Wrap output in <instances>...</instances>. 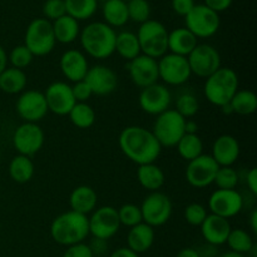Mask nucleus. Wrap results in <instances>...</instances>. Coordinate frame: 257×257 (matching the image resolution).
<instances>
[{
    "mask_svg": "<svg viewBox=\"0 0 257 257\" xmlns=\"http://www.w3.org/2000/svg\"><path fill=\"white\" fill-rule=\"evenodd\" d=\"M226 243L230 247V251L241 253V255H248L251 250L255 247V242H253L251 233L242 228H232Z\"/></svg>",
    "mask_w": 257,
    "mask_h": 257,
    "instance_id": "obj_36",
    "label": "nucleus"
},
{
    "mask_svg": "<svg viewBox=\"0 0 257 257\" xmlns=\"http://www.w3.org/2000/svg\"><path fill=\"white\" fill-rule=\"evenodd\" d=\"M88 245L92 250L93 256H103L108 250V242L105 240H102V238L93 237V240Z\"/></svg>",
    "mask_w": 257,
    "mask_h": 257,
    "instance_id": "obj_48",
    "label": "nucleus"
},
{
    "mask_svg": "<svg viewBox=\"0 0 257 257\" xmlns=\"http://www.w3.org/2000/svg\"><path fill=\"white\" fill-rule=\"evenodd\" d=\"M176 148L178 155L187 162L203 155V142L198 135H185L178 141Z\"/></svg>",
    "mask_w": 257,
    "mask_h": 257,
    "instance_id": "obj_35",
    "label": "nucleus"
},
{
    "mask_svg": "<svg viewBox=\"0 0 257 257\" xmlns=\"http://www.w3.org/2000/svg\"><path fill=\"white\" fill-rule=\"evenodd\" d=\"M117 33L104 22L85 25L79 34L83 53L94 59H107L114 54Z\"/></svg>",
    "mask_w": 257,
    "mask_h": 257,
    "instance_id": "obj_2",
    "label": "nucleus"
},
{
    "mask_svg": "<svg viewBox=\"0 0 257 257\" xmlns=\"http://www.w3.org/2000/svg\"><path fill=\"white\" fill-rule=\"evenodd\" d=\"M114 53H117L120 58H123L127 62H131L138 55L142 54L137 34L130 32V30H123V32L117 33Z\"/></svg>",
    "mask_w": 257,
    "mask_h": 257,
    "instance_id": "obj_31",
    "label": "nucleus"
},
{
    "mask_svg": "<svg viewBox=\"0 0 257 257\" xmlns=\"http://www.w3.org/2000/svg\"><path fill=\"white\" fill-rule=\"evenodd\" d=\"M138 103L143 112L157 117L161 113L170 109L171 103H172V94L167 85L162 83H155L141 90Z\"/></svg>",
    "mask_w": 257,
    "mask_h": 257,
    "instance_id": "obj_16",
    "label": "nucleus"
},
{
    "mask_svg": "<svg viewBox=\"0 0 257 257\" xmlns=\"http://www.w3.org/2000/svg\"><path fill=\"white\" fill-rule=\"evenodd\" d=\"M54 33L52 22L45 18H37L32 20L25 30L24 45L33 53L34 57H45L55 48Z\"/></svg>",
    "mask_w": 257,
    "mask_h": 257,
    "instance_id": "obj_6",
    "label": "nucleus"
},
{
    "mask_svg": "<svg viewBox=\"0 0 257 257\" xmlns=\"http://www.w3.org/2000/svg\"><path fill=\"white\" fill-rule=\"evenodd\" d=\"M105 2H108V0H97V3H102V4H104Z\"/></svg>",
    "mask_w": 257,
    "mask_h": 257,
    "instance_id": "obj_57",
    "label": "nucleus"
},
{
    "mask_svg": "<svg viewBox=\"0 0 257 257\" xmlns=\"http://www.w3.org/2000/svg\"><path fill=\"white\" fill-rule=\"evenodd\" d=\"M28 77L24 70L8 67L0 74V90L7 94H20L25 90Z\"/></svg>",
    "mask_w": 257,
    "mask_h": 257,
    "instance_id": "obj_30",
    "label": "nucleus"
},
{
    "mask_svg": "<svg viewBox=\"0 0 257 257\" xmlns=\"http://www.w3.org/2000/svg\"><path fill=\"white\" fill-rule=\"evenodd\" d=\"M64 4L67 14L78 22L90 19L98 8L97 0H64Z\"/></svg>",
    "mask_w": 257,
    "mask_h": 257,
    "instance_id": "obj_37",
    "label": "nucleus"
},
{
    "mask_svg": "<svg viewBox=\"0 0 257 257\" xmlns=\"http://www.w3.org/2000/svg\"><path fill=\"white\" fill-rule=\"evenodd\" d=\"M168 30L158 20L150 19L140 25L136 33L140 42L141 53L153 59H160L168 53Z\"/></svg>",
    "mask_w": 257,
    "mask_h": 257,
    "instance_id": "obj_5",
    "label": "nucleus"
},
{
    "mask_svg": "<svg viewBox=\"0 0 257 257\" xmlns=\"http://www.w3.org/2000/svg\"><path fill=\"white\" fill-rule=\"evenodd\" d=\"M137 180L140 185L148 192H156L163 187L166 182V176L162 168L155 163L138 166Z\"/></svg>",
    "mask_w": 257,
    "mask_h": 257,
    "instance_id": "obj_27",
    "label": "nucleus"
},
{
    "mask_svg": "<svg viewBox=\"0 0 257 257\" xmlns=\"http://www.w3.org/2000/svg\"><path fill=\"white\" fill-rule=\"evenodd\" d=\"M52 27L55 40L60 44H70L79 38V22L75 20L74 18L69 17L68 14L52 22Z\"/></svg>",
    "mask_w": 257,
    "mask_h": 257,
    "instance_id": "obj_28",
    "label": "nucleus"
},
{
    "mask_svg": "<svg viewBox=\"0 0 257 257\" xmlns=\"http://www.w3.org/2000/svg\"><path fill=\"white\" fill-rule=\"evenodd\" d=\"M157 63L158 75L165 85L178 87L187 83L192 75L187 58L182 55L166 53L157 60Z\"/></svg>",
    "mask_w": 257,
    "mask_h": 257,
    "instance_id": "obj_10",
    "label": "nucleus"
},
{
    "mask_svg": "<svg viewBox=\"0 0 257 257\" xmlns=\"http://www.w3.org/2000/svg\"><path fill=\"white\" fill-rule=\"evenodd\" d=\"M232 113L240 115L253 114L257 109V97L252 90L238 89L230 102Z\"/></svg>",
    "mask_w": 257,
    "mask_h": 257,
    "instance_id": "obj_33",
    "label": "nucleus"
},
{
    "mask_svg": "<svg viewBox=\"0 0 257 257\" xmlns=\"http://www.w3.org/2000/svg\"><path fill=\"white\" fill-rule=\"evenodd\" d=\"M246 185H247L248 190L253 196L257 195V170L255 167L251 168L247 173H246Z\"/></svg>",
    "mask_w": 257,
    "mask_h": 257,
    "instance_id": "obj_50",
    "label": "nucleus"
},
{
    "mask_svg": "<svg viewBox=\"0 0 257 257\" xmlns=\"http://www.w3.org/2000/svg\"><path fill=\"white\" fill-rule=\"evenodd\" d=\"M35 173V166L32 158L17 155L9 163V176L14 182L28 183Z\"/></svg>",
    "mask_w": 257,
    "mask_h": 257,
    "instance_id": "obj_32",
    "label": "nucleus"
},
{
    "mask_svg": "<svg viewBox=\"0 0 257 257\" xmlns=\"http://www.w3.org/2000/svg\"><path fill=\"white\" fill-rule=\"evenodd\" d=\"M8 54L7 50L0 45V74L8 68Z\"/></svg>",
    "mask_w": 257,
    "mask_h": 257,
    "instance_id": "obj_54",
    "label": "nucleus"
},
{
    "mask_svg": "<svg viewBox=\"0 0 257 257\" xmlns=\"http://www.w3.org/2000/svg\"><path fill=\"white\" fill-rule=\"evenodd\" d=\"M118 145L123 155L138 166L155 163L162 152V146L152 131L141 125L123 128L118 137Z\"/></svg>",
    "mask_w": 257,
    "mask_h": 257,
    "instance_id": "obj_1",
    "label": "nucleus"
},
{
    "mask_svg": "<svg viewBox=\"0 0 257 257\" xmlns=\"http://www.w3.org/2000/svg\"><path fill=\"white\" fill-rule=\"evenodd\" d=\"M43 14H44L45 19L49 22H54V20L64 17L67 14L64 0H47L43 4Z\"/></svg>",
    "mask_w": 257,
    "mask_h": 257,
    "instance_id": "obj_44",
    "label": "nucleus"
},
{
    "mask_svg": "<svg viewBox=\"0 0 257 257\" xmlns=\"http://www.w3.org/2000/svg\"><path fill=\"white\" fill-rule=\"evenodd\" d=\"M176 257H200L197 248L193 247H185L177 252Z\"/></svg>",
    "mask_w": 257,
    "mask_h": 257,
    "instance_id": "obj_53",
    "label": "nucleus"
},
{
    "mask_svg": "<svg viewBox=\"0 0 257 257\" xmlns=\"http://www.w3.org/2000/svg\"><path fill=\"white\" fill-rule=\"evenodd\" d=\"M50 236L54 242L65 247L84 242L89 236L88 216L70 210L60 213L50 225Z\"/></svg>",
    "mask_w": 257,
    "mask_h": 257,
    "instance_id": "obj_3",
    "label": "nucleus"
},
{
    "mask_svg": "<svg viewBox=\"0 0 257 257\" xmlns=\"http://www.w3.org/2000/svg\"><path fill=\"white\" fill-rule=\"evenodd\" d=\"M220 166L215 162L211 155H201L190 161L186 167V181L195 188H206L213 185L215 176Z\"/></svg>",
    "mask_w": 257,
    "mask_h": 257,
    "instance_id": "obj_15",
    "label": "nucleus"
},
{
    "mask_svg": "<svg viewBox=\"0 0 257 257\" xmlns=\"http://www.w3.org/2000/svg\"><path fill=\"white\" fill-rule=\"evenodd\" d=\"M186 119L175 109H167L157 115L152 133L162 147H176L185 136Z\"/></svg>",
    "mask_w": 257,
    "mask_h": 257,
    "instance_id": "obj_7",
    "label": "nucleus"
},
{
    "mask_svg": "<svg viewBox=\"0 0 257 257\" xmlns=\"http://www.w3.org/2000/svg\"><path fill=\"white\" fill-rule=\"evenodd\" d=\"M243 198L237 190H216L208 198V210L220 217H235L242 211Z\"/></svg>",
    "mask_w": 257,
    "mask_h": 257,
    "instance_id": "obj_17",
    "label": "nucleus"
},
{
    "mask_svg": "<svg viewBox=\"0 0 257 257\" xmlns=\"http://www.w3.org/2000/svg\"><path fill=\"white\" fill-rule=\"evenodd\" d=\"M117 211L120 226H125V227L131 228L143 222L141 207L135 205V203H124Z\"/></svg>",
    "mask_w": 257,
    "mask_h": 257,
    "instance_id": "obj_39",
    "label": "nucleus"
},
{
    "mask_svg": "<svg viewBox=\"0 0 257 257\" xmlns=\"http://www.w3.org/2000/svg\"><path fill=\"white\" fill-rule=\"evenodd\" d=\"M109 257H140L136 252H133L132 250H130L128 247H119L117 250L113 251L110 253Z\"/></svg>",
    "mask_w": 257,
    "mask_h": 257,
    "instance_id": "obj_51",
    "label": "nucleus"
},
{
    "mask_svg": "<svg viewBox=\"0 0 257 257\" xmlns=\"http://www.w3.org/2000/svg\"><path fill=\"white\" fill-rule=\"evenodd\" d=\"M89 235L108 241L119 231L120 222L117 208L113 206L97 207L88 217Z\"/></svg>",
    "mask_w": 257,
    "mask_h": 257,
    "instance_id": "obj_12",
    "label": "nucleus"
},
{
    "mask_svg": "<svg viewBox=\"0 0 257 257\" xmlns=\"http://www.w3.org/2000/svg\"><path fill=\"white\" fill-rule=\"evenodd\" d=\"M93 95H108L117 89L118 77L112 68L103 64L89 67L84 78Z\"/></svg>",
    "mask_w": 257,
    "mask_h": 257,
    "instance_id": "obj_20",
    "label": "nucleus"
},
{
    "mask_svg": "<svg viewBox=\"0 0 257 257\" xmlns=\"http://www.w3.org/2000/svg\"><path fill=\"white\" fill-rule=\"evenodd\" d=\"M220 257H247L246 255H241V253L232 252V251H227V252L222 253Z\"/></svg>",
    "mask_w": 257,
    "mask_h": 257,
    "instance_id": "obj_56",
    "label": "nucleus"
},
{
    "mask_svg": "<svg viewBox=\"0 0 257 257\" xmlns=\"http://www.w3.org/2000/svg\"><path fill=\"white\" fill-rule=\"evenodd\" d=\"M155 228L147 223L142 222L130 228L127 233V247L137 255L145 253L155 243Z\"/></svg>",
    "mask_w": 257,
    "mask_h": 257,
    "instance_id": "obj_24",
    "label": "nucleus"
},
{
    "mask_svg": "<svg viewBox=\"0 0 257 257\" xmlns=\"http://www.w3.org/2000/svg\"><path fill=\"white\" fill-rule=\"evenodd\" d=\"M197 44L198 39L186 27L168 33V53L187 58Z\"/></svg>",
    "mask_w": 257,
    "mask_h": 257,
    "instance_id": "obj_26",
    "label": "nucleus"
},
{
    "mask_svg": "<svg viewBox=\"0 0 257 257\" xmlns=\"http://www.w3.org/2000/svg\"><path fill=\"white\" fill-rule=\"evenodd\" d=\"M140 207L143 222L153 228L166 225L170 221L173 211L171 198L161 191L148 193Z\"/></svg>",
    "mask_w": 257,
    "mask_h": 257,
    "instance_id": "obj_8",
    "label": "nucleus"
},
{
    "mask_svg": "<svg viewBox=\"0 0 257 257\" xmlns=\"http://www.w3.org/2000/svg\"><path fill=\"white\" fill-rule=\"evenodd\" d=\"M250 227L253 233L257 232V210H253L250 215Z\"/></svg>",
    "mask_w": 257,
    "mask_h": 257,
    "instance_id": "obj_55",
    "label": "nucleus"
},
{
    "mask_svg": "<svg viewBox=\"0 0 257 257\" xmlns=\"http://www.w3.org/2000/svg\"><path fill=\"white\" fill-rule=\"evenodd\" d=\"M98 195L90 186L82 185L75 187L69 196L70 211L88 216L97 208Z\"/></svg>",
    "mask_w": 257,
    "mask_h": 257,
    "instance_id": "obj_25",
    "label": "nucleus"
},
{
    "mask_svg": "<svg viewBox=\"0 0 257 257\" xmlns=\"http://www.w3.org/2000/svg\"><path fill=\"white\" fill-rule=\"evenodd\" d=\"M195 5V0H172L173 12L181 17H186Z\"/></svg>",
    "mask_w": 257,
    "mask_h": 257,
    "instance_id": "obj_47",
    "label": "nucleus"
},
{
    "mask_svg": "<svg viewBox=\"0 0 257 257\" xmlns=\"http://www.w3.org/2000/svg\"><path fill=\"white\" fill-rule=\"evenodd\" d=\"M33 59H34V55L24 44L14 47L12 52L8 54V62L12 64L13 68H17V69L24 70L32 64Z\"/></svg>",
    "mask_w": 257,
    "mask_h": 257,
    "instance_id": "obj_41",
    "label": "nucleus"
},
{
    "mask_svg": "<svg viewBox=\"0 0 257 257\" xmlns=\"http://www.w3.org/2000/svg\"><path fill=\"white\" fill-rule=\"evenodd\" d=\"M102 14L104 23L110 28H120L130 22L127 3L123 0H108L103 4Z\"/></svg>",
    "mask_w": 257,
    "mask_h": 257,
    "instance_id": "obj_29",
    "label": "nucleus"
},
{
    "mask_svg": "<svg viewBox=\"0 0 257 257\" xmlns=\"http://www.w3.org/2000/svg\"><path fill=\"white\" fill-rule=\"evenodd\" d=\"M62 257H94L90 250L89 245L85 242L77 243V245L68 246L65 248L64 253Z\"/></svg>",
    "mask_w": 257,
    "mask_h": 257,
    "instance_id": "obj_46",
    "label": "nucleus"
},
{
    "mask_svg": "<svg viewBox=\"0 0 257 257\" xmlns=\"http://www.w3.org/2000/svg\"><path fill=\"white\" fill-rule=\"evenodd\" d=\"M186 28L197 39L211 38L218 32L221 24L220 14L211 10L205 4H196L185 17Z\"/></svg>",
    "mask_w": 257,
    "mask_h": 257,
    "instance_id": "obj_9",
    "label": "nucleus"
},
{
    "mask_svg": "<svg viewBox=\"0 0 257 257\" xmlns=\"http://www.w3.org/2000/svg\"><path fill=\"white\" fill-rule=\"evenodd\" d=\"M12 141L18 155L32 158L44 146L45 135L38 123L23 122L15 128Z\"/></svg>",
    "mask_w": 257,
    "mask_h": 257,
    "instance_id": "obj_11",
    "label": "nucleus"
},
{
    "mask_svg": "<svg viewBox=\"0 0 257 257\" xmlns=\"http://www.w3.org/2000/svg\"><path fill=\"white\" fill-rule=\"evenodd\" d=\"M217 190H236L238 185V173L233 167H220L213 181Z\"/></svg>",
    "mask_w": 257,
    "mask_h": 257,
    "instance_id": "obj_42",
    "label": "nucleus"
},
{
    "mask_svg": "<svg viewBox=\"0 0 257 257\" xmlns=\"http://www.w3.org/2000/svg\"><path fill=\"white\" fill-rule=\"evenodd\" d=\"M127 70L133 84L141 89L158 83L160 80L157 59H153L145 54L138 55L137 58L128 62Z\"/></svg>",
    "mask_w": 257,
    "mask_h": 257,
    "instance_id": "obj_19",
    "label": "nucleus"
},
{
    "mask_svg": "<svg viewBox=\"0 0 257 257\" xmlns=\"http://www.w3.org/2000/svg\"><path fill=\"white\" fill-rule=\"evenodd\" d=\"M128 17L132 22L143 24L150 20L151 17V5L147 0H130L127 2Z\"/></svg>",
    "mask_w": 257,
    "mask_h": 257,
    "instance_id": "obj_40",
    "label": "nucleus"
},
{
    "mask_svg": "<svg viewBox=\"0 0 257 257\" xmlns=\"http://www.w3.org/2000/svg\"><path fill=\"white\" fill-rule=\"evenodd\" d=\"M200 109V102H198L197 97L195 93L190 92H182L178 94L177 99H176V112L180 113L185 119H191L195 117Z\"/></svg>",
    "mask_w": 257,
    "mask_h": 257,
    "instance_id": "obj_38",
    "label": "nucleus"
},
{
    "mask_svg": "<svg viewBox=\"0 0 257 257\" xmlns=\"http://www.w3.org/2000/svg\"><path fill=\"white\" fill-rule=\"evenodd\" d=\"M15 110L28 123H39L49 112L44 93L37 89H25L20 93L15 103Z\"/></svg>",
    "mask_w": 257,
    "mask_h": 257,
    "instance_id": "obj_14",
    "label": "nucleus"
},
{
    "mask_svg": "<svg viewBox=\"0 0 257 257\" xmlns=\"http://www.w3.org/2000/svg\"><path fill=\"white\" fill-rule=\"evenodd\" d=\"M73 125L80 130H88L92 127L97 119L94 108L88 103H75L74 107L68 114Z\"/></svg>",
    "mask_w": 257,
    "mask_h": 257,
    "instance_id": "obj_34",
    "label": "nucleus"
},
{
    "mask_svg": "<svg viewBox=\"0 0 257 257\" xmlns=\"http://www.w3.org/2000/svg\"><path fill=\"white\" fill-rule=\"evenodd\" d=\"M200 227L203 240L208 245L212 246L225 245L228 235L232 230L230 221L227 218L220 217V216H216L213 213H208V216Z\"/></svg>",
    "mask_w": 257,
    "mask_h": 257,
    "instance_id": "obj_23",
    "label": "nucleus"
},
{
    "mask_svg": "<svg viewBox=\"0 0 257 257\" xmlns=\"http://www.w3.org/2000/svg\"><path fill=\"white\" fill-rule=\"evenodd\" d=\"M238 90V75L232 68L221 67L206 78L203 85L205 97L211 104L218 108L228 104Z\"/></svg>",
    "mask_w": 257,
    "mask_h": 257,
    "instance_id": "obj_4",
    "label": "nucleus"
},
{
    "mask_svg": "<svg viewBox=\"0 0 257 257\" xmlns=\"http://www.w3.org/2000/svg\"><path fill=\"white\" fill-rule=\"evenodd\" d=\"M232 2L233 0H205L203 4L218 14V13L227 10L232 5Z\"/></svg>",
    "mask_w": 257,
    "mask_h": 257,
    "instance_id": "obj_49",
    "label": "nucleus"
},
{
    "mask_svg": "<svg viewBox=\"0 0 257 257\" xmlns=\"http://www.w3.org/2000/svg\"><path fill=\"white\" fill-rule=\"evenodd\" d=\"M44 93L48 110L57 115H68L75 102L72 85L67 82H53L47 87Z\"/></svg>",
    "mask_w": 257,
    "mask_h": 257,
    "instance_id": "obj_18",
    "label": "nucleus"
},
{
    "mask_svg": "<svg viewBox=\"0 0 257 257\" xmlns=\"http://www.w3.org/2000/svg\"><path fill=\"white\" fill-rule=\"evenodd\" d=\"M59 68L65 79L72 83L83 80L89 69L87 55L78 49H68L59 59Z\"/></svg>",
    "mask_w": 257,
    "mask_h": 257,
    "instance_id": "obj_21",
    "label": "nucleus"
},
{
    "mask_svg": "<svg viewBox=\"0 0 257 257\" xmlns=\"http://www.w3.org/2000/svg\"><path fill=\"white\" fill-rule=\"evenodd\" d=\"M72 92L77 103H87L88 99L93 95L92 89L89 88L88 83L84 79L77 83H73Z\"/></svg>",
    "mask_w": 257,
    "mask_h": 257,
    "instance_id": "obj_45",
    "label": "nucleus"
},
{
    "mask_svg": "<svg viewBox=\"0 0 257 257\" xmlns=\"http://www.w3.org/2000/svg\"><path fill=\"white\" fill-rule=\"evenodd\" d=\"M197 131L198 124L196 120H193L192 118H191V119H186L185 135H197Z\"/></svg>",
    "mask_w": 257,
    "mask_h": 257,
    "instance_id": "obj_52",
    "label": "nucleus"
},
{
    "mask_svg": "<svg viewBox=\"0 0 257 257\" xmlns=\"http://www.w3.org/2000/svg\"><path fill=\"white\" fill-rule=\"evenodd\" d=\"M123 2H125V3H127V2H130V0H123Z\"/></svg>",
    "mask_w": 257,
    "mask_h": 257,
    "instance_id": "obj_58",
    "label": "nucleus"
},
{
    "mask_svg": "<svg viewBox=\"0 0 257 257\" xmlns=\"http://www.w3.org/2000/svg\"><path fill=\"white\" fill-rule=\"evenodd\" d=\"M191 73L198 78L210 77L221 68V55L211 44H197L187 57Z\"/></svg>",
    "mask_w": 257,
    "mask_h": 257,
    "instance_id": "obj_13",
    "label": "nucleus"
},
{
    "mask_svg": "<svg viewBox=\"0 0 257 257\" xmlns=\"http://www.w3.org/2000/svg\"><path fill=\"white\" fill-rule=\"evenodd\" d=\"M240 143L233 136L222 135L215 140L211 157L220 167H232L240 157Z\"/></svg>",
    "mask_w": 257,
    "mask_h": 257,
    "instance_id": "obj_22",
    "label": "nucleus"
},
{
    "mask_svg": "<svg viewBox=\"0 0 257 257\" xmlns=\"http://www.w3.org/2000/svg\"><path fill=\"white\" fill-rule=\"evenodd\" d=\"M183 216H185V220L188 225L196 226V227H200L203 223V221L206 220V217L208 216V210L201 203H190L187 207L185 208V212H183Z\"/></svg>",
    "mask_w": 257,
    "mask_h": 257,
    "instance_id": "obj_43",
    "label": "nucleus"
}]
</instances>
